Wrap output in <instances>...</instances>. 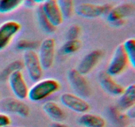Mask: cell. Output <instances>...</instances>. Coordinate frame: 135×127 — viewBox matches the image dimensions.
Masks as SVG:
<instances>
[{
	"label": "cell",
	"mask_w": 135,
	"mask_h": 127,
	"mask_svg": "<svg viewBox=\"0 0 135 127\" xmlns=\"http://www.w3.org/2000/svg\"><path fill=\"white\" fill-rule=\"evenodd\" d=\"M135 105V86L131 84L124 89L123 92L119 95L117 103V108L120 111L125 112Z\"/></svg>",
	"instance_id": "15"
},
{
	"label": "cell",
	"mask_w": 135,
	"mask_h": 127,
	"mask_svg": "<svg viewBox=\"0 0 135 127\" xmlns=\"http://www.w3.org/2000/svg\"><path fill=\"white\" fill-rule=\"evenodd\" d=\"M38 46V44L34 41L28 40H21L18 41L17 44V48L18 50H34V48Z\"/></svg>",
	"instance_id": "24"
},
{
	"label": "cell",
	"mask_w": 135,
	"mask_h": 127,
	"mask_svg": "<svg viewBox=\"0 0 135 127\" xmlns=\"http://www.w3.org/2000/svg\"><path fill=\"white\" fill-rule=\"evenodd\" d=\"M23 66L28 77L33 81L40 80L43 75V68L38 54L34 50H27L23 54Z\"/></svg>",
	"instance_id": "3"
},
{
	"label": "cell",
	"mask_w": 135,
	"mask_h": 127,
	"mask_svg": "<svg viewBox=\"0 0 135 127\" xmlns=\"http://www.w3.org/2000/svg\"><path fill=\"white\" fill-rule=\"evenodd\" d=\"M42 109L50 119L55 122H62L67 117L64 110L53 101H49L44 103Z\"/></svg>",
	"instance_id": "16"
},
{
	"label": "cell",
	"mask_w": 135,
	"mask_h": 127,
	"mask_svg": "<svg viewBox=\"0 0 135 127\" xmlns=\"http://www.w3.org/2000/svg\"><path fill=\"white\" fill-rule=\"evenodd\" d=\"M81 47V42L79 39L67 40L61 48L63 55H71L79 51Z\"/></svg>",
	"instance_id": "20"
},
{
	"label": "cell",
	"mask_w": 135,
	"mask_h": 127,
	"mask_svg": "<svg viewBox=\"0 0 135 127\" xmlns=\"http://www.w3.org/2000/svg\"><path fill=\"white\" fill-rule=\"evenodd\" d=\"M43 70H49L54 64L55 55V42L52 38L44 40L40 45L38 54Z\"/></svg>",
	"instance_id": "5"
},
{
	"label": "cell",
	"mask_w": 135,
	"mask_h": 127,
	"mask_svg": "<svg viewBox=\"0 0 135 127\" xmlns=\"http://www.w3.org/2000/svg\"><path fill=\"white\" fill-rule=\"evenodd\" d=\"M102 56V50L100 49L92 50L82 58L76 70L82 75H87L98 64Z\"/></svg>",
	"instance_id": "11"
},
{
	"label": "cell",
	"mask_w": 135,
	"mask_h": 127,
	"mask_svg": "<svg viewBox=\"0 0 135 127\" xmlns=\"http://www.w3.org/2000/svg\"><path fill=\"white\" fill-rule=\"evenodd\" d=\"M21 29L16 21H7L0 25V51L6 48Z\"/></svg>",
	"instance_id": "10"
},
{
	"label": "cell",
	"mask_w": 135,
	"mask_h": 127,
	"mask_svg": "<svg viewBox=\"0 0 135 127\" xmlns=\"http://www.w3.org/2000/svg\"><path fill=\"white\" fill-rule=\"evenodd\" d=\"M60 83L53 78L39 80L29 89L28 98L32 102H39L46 99L60 89Z\"/></svg>",
	"instance_id": "1"
},
{
	"label": "cell",
	"mask_w": 135,
	"mask_h": 127,
	"mask_svg": "<svg viewBox=\"0 0 135 127\" xmlns=\"http://www.w3.org/2000/svg\"><path fill=\"white\" fill-rule=\"evenodd\" d=\"M25 0H0V13L6 14L17 9Z\"/></svg>",
	"instance_id": "21"
},
{
	"label": "cell",
	"mask_w": 135,
	"mask_h": 127,
	"mask_svg": "<svg viewBox=\"0 0 135 127\" xmlns=\"http://www.w3.org/2000/svg\"><path fill=\"white\" fill-rule=\"evenodd\" d=\"M1 107L4 111L22 118L28 117L30 112L28 105L18 99L9 98L5 99L3 101Z\"/></svg>",
	"instance_id": "13"
},
{
	"label": "cell",
	"mask_w": 135,
	"mask_h": 127,
	"mask_svg": "<svg viewBox=\"0 0 135 127\" xmlns=\"http://www.w3.org/2000/svg\"><path fill=\"white\" fill-rule=\"evenodd\" d=\"M80 33H81V29L79 25H71L67 30L66 38L67 40H76L79 38Z\"/></svg>",
	"instance_id": "25"
},
{
	"label": "cell",
	"mask_w": 135,
	"mask_h": 127,
	"mask_svg": "<svg viewBox=\"0 0 135 127\" xmlns=\"http://www.w3.org/2000/svg\"><path fill=\"white\" fill-rule=\"evenodd\" d=\"M125 52L129 60V64L132 67H135V40L129 38L126 40L122 44Z\"/></svg>",
	"instance_id": "19"
},
{
	"label": "cell",
	"mask_w": 135,
	"mask_h": 127,
	"mask_svg": "<svg viewBox=\"0 0 135 127\" xmlns=\"http://www.w3.org/2000/svg\"><path fill=\"white\" fill-rule=\"evenodd\" d=\"M50 127H70V126L69 125H67V124L61 123V122H55V123H53L52 124L50 125Z\"/></svg>",
	"instance_id": "28"
},
{
	"label": "cell",
	"mask_w": 135,
	"mask_h": 127,
	"mask_svg": "<svg viewBox=\"0 0 135 127\" xmlns=\"http://www.w3.org/2000/svg\"><path fill=\"white\" fill-rule=\"evenodd\" d=\"M42 11L49 21L57 27L63 22V16L58 5L57 0H47L41 5Z\"/></svg>",
	"instance_id": "12"
},
{
	"label": "cell",
	"mask_w": 135,
	"mask_h": 127,
	"mask_svg": "<svg viewBox=\"0 0 135 127\" xmlns=\"http://www.w3.org/2000/svg\"><path fill=\"white\" fill-rule=\"evenodd\" d=\"M11 119L7 115L0 112V127H6L10 125Z\"/></svg>",
	"instance_id": "26"
},
{
	"label": "cell",
	"mask_w": 135,
	"mask_h": 127,
	"mask_svg": "<svg viewBox=\"0 0 135 127\" xmlns=\"http://www.w3.org/2000/svg\"><path fill=\"white\" fill-rule=\"evenodd\" d=\"M126 112V116L127 117H128L129 119H134L135 118V109L134 107H131L129 109H128L127 111H125Z\"/></svg>",
	"instance_id": "27"
},
{
	"label": "cell",
	"mask_w": 135,
	"mask_h": 127,
	"mask_svg": "<svg viewBox=\"0 0 135 127\" xmlns=\"http://www.w3.org/2000/svg\"><path fill=\"white\" fill-rule=\"evenodd\" d=\"M23 63L20 60H16L14 62H11L10 64L8 65L5 68V70L3 71L2 74H1V76L3 78H7L11 74H12L14 71H17V70H22V69L23 68Z\"/></svg>",
	"instance_id": "23"
},
{
	"label": "cell",
	"mask_w": 135,
	"mask_h": 127,
	"mask_svg": "<svg viewBox=\"0 0 135 127\" xmlns=\"http://www.w3.org/2000/svg\"><path fill=\"white\" fill-rule=\"evenodd\" d=\"M113 7L109 4H98L83 3L78 5L76 13L78 15L86 19H95L108 14Z\"/></svg>",
	"instance_id": "8"
},
{
	"label": "cell",
	"mask_w": 135,
	"mask_h": 127,
	"mask_svg": "<svg viewBox=\"0 0 135 127\" xmlns=\"http://www.w3.org/2000/svg\"><path fill=\"white\" fill-rule=\"evenodd\" d=\"M99 82L102 89L112 96H119L124 91V87L106 72H102L100 74Z\"/></svg>",
	"instance_id": "14"
},
{
	"label": "cell",
	"mask_w": 135,
	"mask_h": 127,
	"mask_svg": "<svg viewBox=\"0 0 135 127\" xmlns=\"http://www.w3.org/2000/svg\"><path fill=\"white\" fill-rule=\"evenodd\" d=\"M8 81L12 92L19 100H25L28 97L29 88L21 70H17L10 74Z\"/></svg>",
	"instance_id": "7"
},
{
	"label": "cell",
	"mask_w": 135,
	"mask_h": 127,
	"mask_svg": "<svg viewBox=\"0 0 135 127\" xmlns=\"http://www.w3.org/2000/svg\"><path fill=\"white\" fill-rule=\"evenodd\" d=\"M78 123L83 127H105L106 126V120L100 115L95 114H83L79 117Z\"/></svg>",
	"instance_id": "17"
},
{
	"label": "cell",
	"mask_w": 135,
	"mask_h": 127,
	"mask_svg": "<svg viewBox=\"0 0 135 127\" xmlns=\"http://www.w3.org/2000/svg\"><path fill=\"white\" fill-rule=\"evenodd\" d=\"M36 15L38 22L39 24L40 27L42 30L46 34H52L56 30L55 26H54L50 22L48 19L46 17L45 14L42 11L41 5H40L36 9Z\"/></svg>",
	"instance_id": "18"
},
{
	"label": "cell",
	"mask_w": 135,
	"mask_h": 127,
	"mask_svg": "<svg viewBox=\"0 0 135 127\" xmlns=\"http://www.w3.org/2000/svg\"><path fill=\"white\" fill-rule=\"evenodd\" d=\"M34 4H43L44 3L46 2L47 0H31Z\"/></svg>",
	"instance_id": "29"
},
{
	"label": "cell",
	"mask_w": 135,
	"mask_h": 127,
	"mask_svg": "<svg viewBox=\"0 0 135 127\" xmlns=\"http://www.w3.org/2000/svg\"><path fill=\"white\" fill-rule=\"evenodd\" d=\"M57 3L63 18L71 17L74 10L73 0H57Z\"/></svg>",
	"instance_id": "22"
},
{
	"label": "cell",
	"mask_w": 135,
	"mask_h": 127,
	"mask_svg": "<svg viewBox=\"0 0 135 127\" xmlns=\"http://www.w3.org/2000/svg\"><path fill=\"white\" fill-rule=\"evenodd\" d=\"M61 103L69 109L75 112L84 114L90 108L89 103L84 99L71 93H64L60 97Z\"/></svg>",
	"instance_id": "9"
},
{
	"label": "cell",
	"mask_w": 135,
	"mask_h": 127,
	"mask_svg": "<svg viewBox=\"0 0 135 127\" xmlns=\"http://www.w3.org/2000/svg\"><path fill=\"white\" fill-rule=\"evenodd\" d=\"M134 6L131 3H123L112 7L108 13V21L112 25L120 26L125 22L126 18L133 15Z\"/></svg>",
	"instance_id": "6"
},
{
	"label": "cell",
	"mask_w": 135,
	"mask_h": 127,
	"mask_svg": "<svg viewBox=\"0 0 135 127\" xmlns=\"http://www.w3.org/2000/svg\"><path fill=\"white\" fill-rule=\"evenodd\" d=\"M67 78L70 85L76 93L75 95L84 99L90 97L92 88L84 75H82L76 69H71L69 71Z\"/></svg>",
	"instance_id": "2"
},
{
	"label": "cell",
	"mask_w": 135,
	"mask_h": 127,
	"mask_svg": "<svg viewBox=\"0 0 135 127\" xmlns=\"http://www.w3.org/2000/svg\"><path fill=\"white\" fill-rule=\"evenodd\" d=\"M128 127H134V125H130L129 126H128Z\"/></svg>",
	"instance_id": "31"
},
{
	"label": "cell",
	"mask_w": 135,
	"mask_h": 127,
	"mask_svg": "<svg viewBox=\"0 0 135 127\" xmlns=\"http://www.w3.org/2000/svg\"><path fill=\"white\" fill-rule=\"evenodd\" d=\"M129 64L122 44L116 47L108 64L106 73L112 77L122 74Z\"/></svg>",
	"instance_id": "4"
},
{
	"label": "cell",
	"mask_w": 135,
	"mask_h": 127,
	"mask_svg": "<svg viewBox=\"0 0 135 127\" xmlns=\"http://www.w3.org/2000/svg\"><path fill=\"white\" fill-rule=\"evenodd\" d=\"M6 127H23V126H13L9 125V126H6Z\"/></svg>",
	"instance_id": "30"
}]
</instances>
